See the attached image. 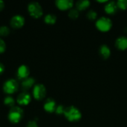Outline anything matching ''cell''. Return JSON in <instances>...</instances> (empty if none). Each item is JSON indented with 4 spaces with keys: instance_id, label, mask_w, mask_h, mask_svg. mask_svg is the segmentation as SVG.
I'll return each instance as SVG.
<instances>
[{
    "instance_id": "obj_1",
    "label": "cell",
    "mask_w": 127,
    "mask_h": 127,
    "mask_svg": "<svg viewBox=\"0 0 127 127\" xmlns=\"http://www.w3.org/2000/svg\"><path fill=\"white\" fill-rule=\"evenodd\" d=\"M63 115L67 118V120L71 122L78 121L80 120V118L82 117V115H81V112H80V110L72 106L65 108Z\"/></svg>"
},
{
    "instance_id": "obj_2",
    "label": "cell",
    "mask_w": 127,
    "mask_h": 127,
    "mask_svg": "<svg viewBox=\"0 0 127 127\" xmlns=\"http://www.w3.org/2000/svg\"><path fill=\"white\" fill-rule=\"evenodd\" d=\"M23 116V110L19 106L10 108L8 113V119L13 124H16L20 121Z\"/></svg>"
},
{
    "instance_id": "obj_3",
    "label": "cell",
    "mask_w": 127,
    "mask_h": 127,
    "mask_svg": "<svg viewBox=\"0 0 127 127\" xmlns=\"http://www.w3.org/2000/svg\"><path fill=\"white\" fill-rule=\"evenodd\" d=\"M112 26V20L107 17H100L96 22V28L102 32L109 31Z\"/></svg>"
},
{
    "instance_id": "obj_4",
    "label": "cell",
    "mask_w": 127,
    "mask_h": 127,
    "mask_svg": "<svg viewBox=\"0 0 127 127\" xmlns=\"http://www.w3.org/2000/svg\"><path fill=\"white\" fill-rule=\"evenodd\" d=\"M28 10L31 16L34 18H39L42 15V8L36 1L31 2L28 6Z\"/></svg>"
},
{
    "instance_id": "obj_5",
    "label": "cell",
    "mask_w": 127,
    "mask_h": 127,
    "mask_svg": "<svg viewBox=\"0 0 127 127\" xmlns=\"http://www.w3.org/2000/svg\"><path fill=\"white\" fill-rule=\"evenodd\" d=\"M18 83L14 79H9L4 82L3 85V90L6 94L11 95L16 92L18 89Z\"/></svg>"
},
{
    "instance_id": "obj_6",
    "label": "cell",
    "mask_w": 127,
    "mask_h": 127,
    "mask_svg": "<svg viewBox=\"0 0 127 127\" xmlns=\"http://www.w3.org/2000/svg\"><path fill=\"white\" fill-rule=\"evenodd\" d=\"M33 95L35 99L40 100H42L46 95L45 87L42 84H36L33 89Z\"/></svg>"
},
{
    "instance_id": "obj_7",
    "label": "cell",
    "mask_w": 127,
    "mask_h": 127,
    "mask_svg": "<svg viewBox=\"0 0 127 127\" xmlns=\"http://www.w3.org/2000/svg\"><path fill=\"white\" fill-rule=\"evenodd\" d=\"M25 23V19L20 15H16L10 19V25L13 28H19L23 26Z\"/></svg>"
},
{
    "instance_id": "obj_8",
    "label": "cell",
    "mask_w": 127,
    "mask_h": 127,
    "mask_svg": "<svg viewBox=\"0 0 127 127\" xmlns=\"http://www.w3.org/2000/svg\"><path fill=\"white\" fill-rule=\"evenodd\" d=\"M74 2L72 0H57L56 1L57 7L62 10L71 9L73 7Z\"/></svg>"
},
{
    "instance_id": "obj_9",
    "label": "cell",
    "mask_w": 127,
    "mask_h": 127,
    "mask_svg": "<svg viewBox=\"0 0 127 127\" xmlns=\"http://www.w3.org/2000/svg\"><path fill=\"white\" fill-rule=\"evenodd\" d=\"M31 100L30 94L26 92H23L22 93L19 94L17 97V103L19 105H28Z\"/></svg>"
},
{
    "instance_id": "obj_10",
    "label": "cell",
    "mask_w": 127,
    "mask_h": 127,
    "mask_svg": "<svg viewBox=\"0 0 127 127\" xmlns=\"http://www.w3.org/2000/svg\"><path fill=\"white\" fill-rule=\"evenodd\" d=\"M29 68L25 65H22L19 67L17 70V77L20 80H25L28 77Z\"/></svg>"
},
{
    "instance_id": "obj_11",
    "label": "cell",
    "mask_w": 127,
    "mask_h": 127,
    "mask_svg": "<svg viewBox=\"0 0 127 127\" xmlns=\"http://www.w3.org/2000/svg\"><path fill=\"white\" fill-rule=\"evenodd\" d=\"M115 46L118 49L124 51L127 49V37L124 36H119L115 41Z\"/></svg>"
},
{
    "instance_id": "obj_12",
    "label": "cell",
    "mask_w": 127,
    "mask_h": 127,
    "mask_svg": "<svg viewBox=\"0 0 127 127\" xmlns=\"http://www.w3.org/2000/svg\"><path fill=\"white\" fill-rule=\"evenodd\" d=\"M57 108V105L56 103L54 101V100H53L52 98H48L44 104V109L46 112H55Z\"/></svg>"
},
{
    "instance_id": "obj_13",
    "label": "cell",
    "mask_w": 127,
    "mask_h": 127,
    "mask_svg": "<svg viewBox=\"0 0 127 127\" xmlns=\"http://www.w3.org/2000/svg\"><path fill=\"white\" fill-rule=\"evenodd\" d=\"M118 9V5H117V2L115 3V1L108 2L105 5V7H104V10H105L106 13L109 14V15L115 14L117 12Z\"/></svg>"
},
{
    "instance_id": "obj_14",
    "label": "cell",
    "mask_w": 127,
    "mask_h": 127,
    "mask_svg": "<svg viewBox=\"0 0 127 127\" xmlns=\"http://www.w3.org/2000/svg\"><path fill=\"white\" fill-rule=\"evenodd\" d=\"M99 54L101 58L106 60L109 57L111 54L110 48L106 45H102L99 48Z\"/></svg>"
},
{
    "instance_id": "obj_15",
    "label": "cell",
    "mask_w": 127,
    "mask_h": 127,
    "mask_svg": "<svg viewBox=\"0 0 127 127\" xmlns=\"http://www.w3.org/2000/svg\"><path fill=\"white\" fill-rule=\"evenodd\" d=\"M35 83V80L33 77H27L26 79L23 80L22 82V89L26 92L29 89H31Z\"/></svg>"
},
{
    "instance_id": "obj_16",
    "label": "cell",
    "mask_w": 127,
    "mask_h": 127,
    "mask_svg": "<svg viewBox=\"0 0 127 127\" xmlns=\"http://www.w3.org/2000/svg\"><path fill=\"white\" fill-rule=\"evenodd\" d=\"M90 5V1L88 0H81L78 1L76 3V9H77L79 11L80 10H84L87 9Z\"/></svg>"
},
{
    "instance_id": "obj_17",
    "label": "cell",
    "mask_w": 127,
    "mask_h": 127,
    "mask_svg": "<svg viewBox=\"0 0 127 127\" xmlns=\"http://www.w3.org/2000/svg\"><path fill=\"white\" fill-rule=\"evenodd\" d=\"M45 23L48 24V25H53L57 21V17L54 14H48L45 16V19H44Z\"/></svg>"
},
{
    "instance_id": "obj_18",
    "label": "cell",
    "mask_w": 127,
    "mask_h": 127,
    "mask_svg": "<svg viewBox=\"0 0 127 127\" xmlns=\"http://www.w3.org/2000/svg\"><path fill=\"white\" fill-rule=\"evenodd\" d=\"M80 15V11L76 8H72L68 12V16L72 19H76Z\"/></svg>"
},
{
    "instance_id": "obj_19",
    "label": "cell",
    "mask_w": 127,
    "mask_h": 127,
    "mask_svg": "<svg viewBox=\"0 0 127 127\" xmlns=\"http://www.w3.org/2000/svg\"><path fill=\"white\" fill-rule=\"evenodd\" d=\"M4 103L7 106L12 108V107L14 106L15 101H14V99H13L12 97H10V96H7V97L4 98Z\"/></svg>"
},
{
    "instance_id": "obj_20",
    "label": "cell",
    "mask_w": 127,
    "mask_h": 127,
    "mask_svg": "<svg viewBox=\"0 0 127 127\" xmlns=\"http://www.w3.org/2000/svg\"><path fill=\"white\" fill-rule=\"evenodd\" d=\"M10 33V29L7 26H1L0 27V38L3 36H6Z\"/></svg>"
},
{
    "instance_id": "obj_21",
    "label": "cell",
    "mask_w": 127,
    "mask_h": 127,
    "mask_svg": "<svg viewBox=\"0 0 127 127\" xmlns=\"http://www.w3.org/2000/svg\"><path fill=\"white\" fill-rule=\"evenodd\" d=\"M86 16H87V18H88L89 19H90V20H95V19H97V13H96V11H95V10H89V11L87 13Z\"/></svg>"
},
{
    "instance_id": "obj_22",
    "label": "cell",
    "mask_w": 127,
    "mask_h": 127,
    "mask_svg": "<svg viewBox=\"0 0 127 127\" xmlns=\"http://www.w3.org/2000/svg\"><path fill=\"white\" fill-rule=\"evenodd\" d=\"M118 7L122 10L127 9V0H119L117 1Z\"/></svg>"
},
{
    "instance_id": "obj_23",
    "label": "cell",
    "mask_w": 127,
    "mask_h": 127,
    "mask_svg": "<svg viewBox=\"0 0 127 127\" xmlns=\"http://www.w3.org/2000/svg\"><path fill=\"white\" fill-rule=\"evenodd\" d=\"M65 109L63 106L62 105H60V106H57V108H56V110H55V112L57 114V115H62V114H64V112H65Z\"/></svg>"
},
{
    "instance_id": "obj_24",
    "label": "cell",
    "mask_w": 127,
    "mask_h": 127,
    "mask_svg": "<svg viewBox=\"0 0 127 127\" xmlns=\"http://www.w3.org/2000/svg\"><path fill=\"white\" fill-rule=\"evenodd\" d=\"M5 47H6V45H5V43H4V40L1 38H0V53H2V52L4 51Z\"/></svg>"
},
{
    "instance_id": "obj_25",
    "label": "cell",
    "mask_w": 127,
    "mask_h": 127,
    "mask_svg": "<svg viewBox=\"0 0 127 127\" xmlns=\"http://www.w3.org/2000/svg\"><path fill=\"white\" fill-rule=\"evenodd\" d=\"M26 127H38V125L35 121H31L28 123Z\"/></svg>"
},
{
    "instance_id": "obj_26",
    "label": "cell",
    "mask_w": 127,
    "mask_h": 127,
    "mask_svg": "<svg viewBox=\"0 0 127 127\" xmlns=\"http://www.w3.org/2000/svg\"><path fill=\"white\" fill-rule=\"evenodd\" d=\"M4 1H1V0H0V11L4 8Z\"/></svg>"
},
{
    "instance_id": "obj_27",
    "label": "cell",
    "mask_w": 127,
    "mask_h": 127,
    "mask_svg": "<svg viewBox=\"0 0 127 127\" xmlns=\"http://www.w3.org/2000/svg\"><path fill=\"white\" fill-rule=\"evenodd\" d=\"M4 67L3 65V64L0 63V74H1L4 71Z\"/></svg>"
},
{
    "instance_id": "obj_28",
    "label": "cell",
    "mask_w": 127,
    "mask_h": 127,
    "mask_svg": "<svg viewBox=\"0 0 127 127\" xmlns=\"http://www.w3.org/2000/svg\"><path fill=\"white\" fill-rule=\"evenodd\" d=\"M97 1V2H100V3H104V2H106L107 1H106V0H103V1H99V0H98V1Z\"/></svg>"
}]
</instances>
